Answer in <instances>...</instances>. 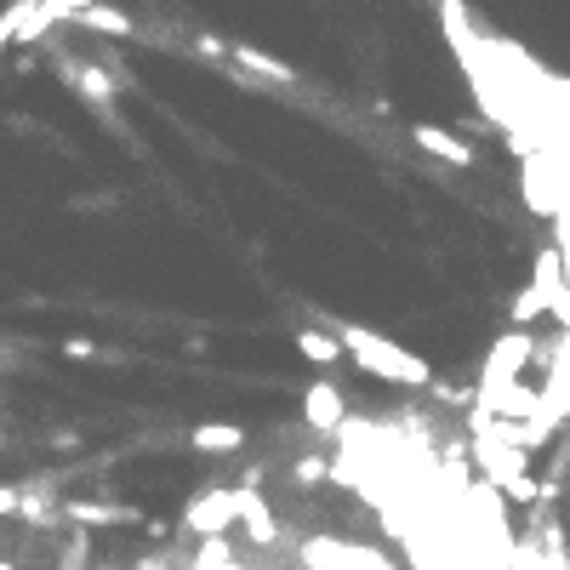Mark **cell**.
I'll return each instance as SVG.
<instances>
[{"instance_id": "5bb4252c", "label": "cell", "mask_w": 570, "mask_h": 570, "mask_svg": "<svg viewBox=\"0 0 570 570\" xmlns=\"http://www.w3.org/2000/svg\"><path fill=\"white\" fill-rule=\"evenodd\" d=\"M542 314H548V297L542 291H519L514 297V331H530Z\"/></svg>"}, {"instance_id": "9c48e42d", "label": "cell", "mask_w": 570, "mask_h": 570, "mask_svg": "<svg viewBox=\"0 0 570 570\" xmlns=\"http://www.w3.org/2000/svg\"><path fill=\"white\" fill-rule=\"evenodd\" d=\"M297 354H303L309 365H337L343 359V337L337 331H320V325H303L297 331Z\"/></svg>"}, {"instance_id": "6da1fadb", "label": "cell", "mask_w": 570, "mask_h": 570, "mask_svg": "<svg viewBox=\"0 0 570 570\" xmlns=\"http://www.w3.org/2000/svg\"><path fill=\"white\" fill-rule=\"evenodd\" d=\"M337 337H343V348L354 354V365H359L365 377H383V383H394V388H428V383H433V365H428L422 354L388 343L383 331H372V325H343Z\"/></svg>"}, {"instance_id": "2e32d148", "label": "cell", "mask_w": 570, "mask_h": 570, "mask_svg": "<svg viewBox=\"0 0 570 570\" xmlns=\"http://www.w3.org/2000/svg\"><path fill=\"white\" fill-rule=\"evenodd\" d=\"M18 502H23V485H0V514H18Z\"/></svg>"}, {"instance_id": "5b68a950", "label": "cell", "mask_w": 570, "mask_h": 570, "mask_svg": "<svg viewBox=\"0 0 570 570\" xmlns=\"http://www.w3.org/2000/svg\"><path fill=\"white\" fill-rule=\"evenodd\" d=\"M343 417H348V399H343L337 383H309V388H303V422H309L314 433H337Z\"/></svg>"}, {"instance_id": "30bf717a", "label": "cell", "mask_w": 570, "mask_h": 570, "mask_svg": "<svg viewBox=\"0 0 570 570\" xmlns=\"http://www.w3.org/2000/svg\"><path fill=\"white\" fill-rule=\"evenodd\" d=\"M69 80H75V92L86 97V104H97V109L115 97V75L97 69V63H69Z\"/></svg>"}, {"instance_id": "8992f818", "label": "cell", "mask_w": 570, "mask_h": 570, "mask_svg": "<svg viewBox=\"0 0 570 570\" xmlns=\"http://www.w3.org/2000/svg\"><path fill=\"white\" fill-rule=\"evenodd\" d=\"M63 519L80 525V530H97V525H138L143 514L126 508V502H57Z\"/></svg>"}, {"instance_id": "9a60e30c", "label": "cell", "mask_w": 570, "mask_h": 570, "mask_svg": "<svg viewBox=\"0 0 570 570\" xmlns=\"http://www.w3.org/2000/svg\"><path fill=\"white\" fill-rule=\"evenodd\" d=\"M46 7H52V18H57V23H69L75 12H86V7H97V0H46Z\"/></svg>"}, {"instance_id": "e0dca14e", "label": "cell", "mask_w": 570, "mask_h": 570, "mask_svg": "<svg viewBox=\"0 0 570 570\" xmlns=\"http://www.w3.org/2000/svg\"><path fill=\"white\" fill-rule=\"evenodd\" d=\"M97 348L86 343V337H69V343H63V359H92Z\"/></svg>"}, {"instance_id": "3957f363", "label": "cell", "mask_w": 570, "mask_h": 570, "mask_svg": "<svg viewBox=\"0 0 570 570\" xmlns=\"http://www.w3.org/2000/svg\"><path fill=\"white\" fill-rule=\"evenodd\" d=\"M240 496L246 485H212V491H194L183 502V536H194V542H206V536H228L234 525H240Z\"/></svg>"}, {"instance_id": "ac0fdd59", "label": "cell", "mask_w": 570, "mask_h": 570, "mask_svg": "<svg viewBox=\"0 0 570 570\" xmlns=\"http://www.w3.org/2000/svg\"><path fill=\"white\" fill-rule=\"evenodd\" d=\"M7 41H12V12H7V18H0V46H7Z\"/></svg>"}, {"instance_id": "7a4b0ae2", "label": "cell", "mask_w": 570, "mask_h": 570, "mask_svg": "<svg viewBox=\"0 0 570 570\" xmlns=\"http://www.w3.org/2000/svg\"><path fill=\"white\" fill-rule=\"evenodd\" d=\"M297 564L303 570H399L394 553L354 542V536H303L297 542Z\"/></svg>"}, {"instance_id": "52a82bcc", "label": "cell", "mask_w": 570, "mask_h": 570, "mask_svg": "<svg viewBox=\"0 0 570 570\" xmlns=\"http://www.w3.org/2000/svg\"><path fill=\"white\" fill-rule=\"evenodd\" d=\"M240 530L251 536V548H275V542H280V519H275V508H268L262 491H246V496H240Z\"/></svg>"}, {"instance_id": "ba28073f", "label": "cell", "mask_w": 570, "mask_h": 570, "mask_svg": "<svg viewBox=\"0 0 570 570\" xmlns=\"http://www.w3.org/2000/svg\"><path fill=\"white\" fill-rule=\"evenodd\" d=\"M189 445L206 451V456H228V451H246V428H234V422H200L189 433Z\"/></svg>"}, {"instance_id": "4fadbf2b", "label": "cell", "mask_w": 570, "mask_h": 570, "mask_svg": "<svg viewBox=\"0 0 570 570\" xmlns=\"http://www.w3.org/2000/svg\"><path fill=\"white\" fill-rule=\"evenodd\" d=\"M234 63H240L246 75H262V80H291V63H280V57H262V52H251V46H234Z\"/></svg>"}, {"instance_id": "7c38bea8", "label": "cell", "mask_w": 570, "mask_h": 570, "mask_svg": "<svg viewBox=\"0 0 570 570\" xmlns=\"http://www.w3.org/2000/svg\"><path fill=\"white\" fill-rule=\"evenodd\" d=\"M69 23H80V29H92V35H131V18L120 12V7H104V0H97V7H86V12H75Z\"/></svg>"}, {"instance_id": "8fae6325", "label": "cell", "mask_w": 570, "mask_h": 570, "mask_svg": "<svg viewBox=\"0 0 570 570\" xmlns=\"http://www.w3.org/2000/svg\"><path fill=\"white\" fill-rule=\"evenodd\" d=\"M411 138H417V149L440 154V160H451V165H474V149H467V143H456L451 131H440V126H417Z\"/></svg>"}, {"instance_id": "277c9868", "label": "cell", "mask_w": 570, "mask_h": 570, "mask_svg": "<svg viewBox=\"0 0 570 570\" xmlns=\"http://www.w3.org/2000/svg\"><path fill=\"white\" fill-rule=\"evenodd\" d=\"M536 343H530V331H508V337H496L491 354H485V372H480V394L474 399H491L502 388H514L525 377V365H530Z\"/></svg>"}]
</instances>
